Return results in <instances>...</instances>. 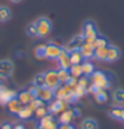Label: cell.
Returning <instances> with one entry per match:
<instances>
[{
	"label": "cell",
	"instance_id": "cell-1",
	"mask_svg": "<svg viewBox=\"0 0 124 129\" xmlns=\"http://www.w3.org/2000/svg\"><path fill=\"white\" fill-rule=\"evenodd\" d=\"M88 78H90V82L92 84H95L98 88L102 90H108L112 84L111 77H108L104 71H100V70H95Z\"/></svg>",
	"mask_w": 124,
	"mask_h": 129
},
{
	"label": "cell",
	"instance_id": "cell-10",
	"mask_svg": "<svg viewBox=\"0 0 124 129\" xmlns=\"http://www.w3.org/2000/svg\"><path fill=\"white\" fill-rule=\"evenodd\" d=\"M120 57H121L120 49L115 45L108 44V46H107V62H116V61H119Z\"/></svg>",
	"mask_w": 124,
	"mask_h": 129
},
{
	"label": "cell",
	"instance_id": "cell-31",
	"mask_svg": "<svg viewBox=\"0 0 124 129\" xmlns=\"http://www.w3.org/2000/svg\"><path fill=\"white\" fill-rule=\"evenodd\" d=\"M28 105L34 111V109H37V108H40V107H42V105H45V102L41 100L40 98H34L33 100L31 102V104H28Z\"/></svg>",
	"mask_w": 124,
	"mask_h": 129
},
{
	"label": "cell",
	"instance_id": "cell-39",
	"mask_svg": "<svg viewBox=\"0 0 124 129\" xmlns=\"http://www.w3.org/2000/svg\"><path fill=\"white\" fill-rule=\"evenodd\" d=\"M120 120H121V121H124V107L121 108V117H120Z\"/></svg>",
	"mask_w": 124,
	"mask_h": 129
},
{
	"label": "cell",
	"instance_id": "cell-30",
	"mask_svg": "<svg viewBox=\"0 0 124 129\" xmlns=\"http://www.w3.org/2000/svg\"><path fill=\"white\" fill-rule=\"evenodd\" d=\"M32 84L41 88V87H45V75L44 74H37L36 77L33 78L32 80Z\"/></svg>",
	"mask_w": 124,
	"mask_h": 129
},
{
	"label": "cell",
	"instance_id": "cell-15",
	"mask_svg": "<svg viewBox=\"0 0 124 129\" xmlns=\"http://www.w3.org/2000/svg\"><path fill=\"white\" fill-rule=\"evenodd\" d=\"M82 57H83L85 61H90L91 58H94V53H95V48L91 45H87V44H83L82 48L79 49Z\"/></svg>",
	"mask_w": 124,
	"mask_h": 129
},
{
	"label": "cell",
	"instance_id": "cell-12",
	"mask_svg": "<svg viewBox=\"0 0 124 129\" xmlns=\"http://www.w3.org/2000/svg\"><path fill=\"white\" fill-rule=\"evenodd\" d=\"M41 100H44L45 103H50L53 99H54V90L49 88V87H41L38 88V96Z\"/></svg>",
	"mask_w": 124,
	"mask_h": 129
},
{
	"label": "cell",
	"instance_id": "cell-20",
	"mask_svg": "<svg viewBox=\"0 0 124 129\" xmlns=\"http://www.w3.org/2000/svg\"><path fill=\"white\" fill-rule=\"evenodd\" d=\"M92 95H94V99H95V102L99 103V104H104L108 100V95H107V92H106V90L99 88L96 92H94Z\"/></svg>",
	"mask_w": 124,
	"mask_h": 129
},
{
	"label": "cell",
	"instance_id": "cell-32",
	"mask_svg": "<svg viewBox=\"0 0 124 129\" xmlns=\"http://www.w3.org/2000/svg\"><path fill=\"white\" fill-rule=\"evenodd\" d=\"M46 115H48V108H46L45 105H42V107H40L37 109H34V116H36L38 120L41 119V117L46 116Z\"/></svg>",
	"mask_w": 124,
	"mask_h": 129
},
{
	"label": "cell",
	"instance_id": "cell-14",
	"mask_svg": "<svg viewBox=\"0 0 124 129\" xmlns=\"http://www.w3.org/2000/svg\"><path fill=\"white\" fill-rule=\"evenodd\" d=\"M24 107V104H22L20 100H19V98H13V99H11V100L8 102V104H7V108H8V111L12 115H17L21 111V108Z\"/></svg>",
	"mask_w": 124,
	"mask_h": 129
},
{
	"label": "cell",
	"instance_id": "cell-21",
	"mask_svg": "<svg viewBox=\"0 0 124 129\" xmlns=\"http://www.w3.org/2000/svg\"><path fill=\"white\" fill-rule=\"evenodd\" d=\"M57 73H58V78H60L61 84L67 83V82L71 79V74H70V70L61 69V67H60V70H57Z\"/></svg>",
	"mask_w": 124,
	"mask_h": 129
},
{
	"label": "cell",
	"instance_id": "cell-25",
	"mask_svg": "<svg viewBox=\"0 0 124 129\" xmlns=\"http://www.w3.org/2000/svg\"><path fill=\"white\" fill-rule=\"evenodd\" d=\"M69 53H70V61H71V64H81L85 61L79 50H74V51H69Z\"/></svg>",
	"mask_w": 124,
	"mask_h": 129
},
{
	"label": "cell",
	"instance_id": "cell-34",
	"mask_svg": "<svg viewBox=\"0 0 124 129\" xmlns=\"http://www.w3.org/2000/svg\"><path fill=\"white\" fill-rule=\"evenodd\" d=\"M100 46H108V41L103 36H98L95 40V48H100Z\"/></svg>",
	"mask_w": 124,
	"mask_h": 129
},
{
	"label": "cell",
	"instance_id": "cell-29",
	"mask_svg": "<svg viewBox=\"0 0 124 129\" xmlns=\"http://www.w3.org/2000/svg\"><path fill=\"white\" fill-rule=\"evenodd\" d=\"M25 33H27V36H29L31 38H36V37H38L36 24H34V22H31V24H28L27 28H25Z\"/></svg>",
	"mask_w": 124,
	"mask_h": 129
},
{
	"label": "cell",
	"instance_id": "cell-5",
	"mask_svg": "<svg viewBox=\"0 0 124 129\" xmlns=\"http://www.w3.org/2000/svg\"><path fill=\"white\" fill-rule=\"evenodd\" d=\"M48 113L50 115H60L61 112H63L65 109L69 108V103L65 100H60V99H56V100H52L50 104L48 105Z\"/></svg>",
	"mask_w": 124,
	"mask_h": 129
},
{
	"label": "cell",
	"instance_id": "cell-35",
	"mask_svg": "<svg viewBox=\"0 0 124 129\" xmlns=\"http://www.w3.org/2000/svg\"><path fill=\"white\" fill-rule=\"evenodd\" d=\"M58 129H75V126L71 125V122L70 124H60L58 125Z\"/></svg>",
	"mask_w": 124,
	"mask_h": 129
},
{
	"label": "cell",
	"instance_id": "cell-8",
	"mask_svg": "<svg viewBox=\"0 0 124 129\" xmlns=\"http://www.w3.org/2000/svg\"><path fill=\"white\" fill-rule=\"evenodd\" d=\"M62 50H63V48H61L60 45L50 42L46 45V58H49V59H58Z\"/></svg>",
	"mask_w": 124,
	"mask_h": 129
},
{
	"label": "cell",
	"instance_id": "cell-42",
	"mask_svg": "<svg viewBox=\"0 0 124 129\" xmlns=\"http://www.w3.org/2000/svg\"><path fill=\"white\" fill-rule=\"evenodd\" d=\"M36 129H40V128H38V126H36Z\"/></svg>",
	"mask_w": 124,
	"mask_h": 129
},
{
	"label": "cell",
	"instance_id": "cell-7",
	"mask_svg": "<svg viewBox=\"0 0 124 129\" xmlns=\"http://www.w3.org/2000/svg\"><path fill=\"white\" fill-rule=\"evenodd\" d=\"M83 44H85V36H83V34H77V36H74V37L67 42V45L65 46V49H66L67 51L79 50Z\"/></svg>",
	"mask_w": 124,
	"mask_h": 129
},
{
	"label": "cell",
	"instance_id": "cell-40",
	"mask_svg": "<svg viewBox=\"0 0 124 129\" xmlns=\"http://www.w3.org/2000/svg\"><path fill=\"white\" fill-rule=\"evenodd\" d=\"M11 2H12V3H15V4H16V3H20V2H22V0H11Z\"/></svg>",
	"mask_w": 124,
	"mask_h": 129
},
{
	"label": "cell",
	"instance_id": "cell-19",
	"mask_svg": "<svg viewBox=\"0 0 124 129\" xmlns=\"http://www.w3.org/2000/svg\"><path fill=\"white\" fill-rule=\"evenodd\" d=\"M81 129H99V124L95 119H91V117H87L82 121L81 124Z\"/></svg>",
	"mask_w": 124,
	"mask_h": 129
},
{
	"label": "cell",
	"instance_id": "cell-6",
	"mask_svg": "<svg viewBox=\"0 0 124 129\" xmlns=\"http://www.w3.org/2000/svg\"><path fill=\"white\" fill-rule=\"evenodd\" d=\"M58 125H60V122H58L54 119V116L50 115V113H48L44 117H41L38 120V124H37V126L40 129H58Z\"/></svg>",
	"mask_w": 124,
	"mask_h": 129
},
{
	"label": "cell",
	"instance_id": "cell-36",
	"mask_svg": "<svg viewBox=\"0 0 124 129\" xmlns=\"http://www.w3.org/2000/svg\"><path fill=\"white\" fill-rule=\"evenodd\" d=\"M0 129H13V126L11 122H3V124L0 125Z\"/></svg>",
	"mask_w": 124,
	"mask_h": 129
},
{
	"label": "cell",
	"instance_id": "cell-4",
	"mask_svg": "<svg viewBox=\"0 0 124 129\" xmlns=\"http://www.w3.org/2000/svg\"><path fill=\"white\" fill-rule=\"evenodd\" d=\"M15 64L11 59H2L0 61V79H8L13 75Z\"/></svg>",
	"mask_w": 124,
	"mask_h": 129
},
{
	"label": "cell",
	"instance_id": "cell-38",
	"mask_svg": "<svg viewBox=\"0 0 124 129\" xmlns=\"http://www.w3.org/2000/svg\"><path fill=\"white\" fill-rule=\"evenodd\" d=\"M13 129H25V126L24 125H16Z\"/></svg>",
	"mask_w": 124,
	"mask_h": 129
},
{
	"label": "cell",
	"instance_id": "cell-26",
	"mask_svg": "<svg viewBox=\"0 0 124 129\" xmlns=\"http://www.w3.org/2000/svg\"><path fill=\"white\" fill-rule=\"evenodd\" d=\"M112 100L116 104H124V88H117L112 93Z\"/></svg>",
	"mask_w": 124,
	"mask_h": 129
},
{
	"label": "cell",
	"instance_id": "cell-23",
	"mask_svg": "<svg viewBox=\"0 0 124 129\" xmlns=\"http://www.w3.org/2000/svg\"><path fill=\"white\" fill-rule=\"evenodd\" d=\"M11 17H12L11 9L5 5H0V22H7Z\"/></svg>",
	"mask_w": 124,
	"mask_h": 129
},
{
	"label": "cell",
	"instance_id": "cell-27",
	"mask_svg": "<svg viewBox=\"0 0 124 129\" xmlns=\"http://www.w3.org/2000/svg\"><path fill=\"white\" fill-rule=\"evenodd\" d=\"M34 57L37 59H45L46 58V45H38L34 49Z\"/></svg>",
	"mask_w": 124,
	"mask_h": 129
},
{
	"label": "cell",
	"instance_id": "cell-37",
	"mask_svg": "<svg viewBox=\"0 0 124 129\" xmlns=\"http://www.w3.org/2000/svg\"><path fill=\"white\" fill-rule=\"evenodd\" d=\"M73 112H74V117H78V116L81 115V109L77 108V107H74V108H73Z\"/></svg>",
	"mask_w": 124,
	"mask_h": 129
},
{
	"label": "cell",
	"instance_id": "cell-41",
	"mask_svg": "<svg viewBox=\"0 0 124 129\" xmlns=\"http://www.w3.org/2000/svg\"><path fill=\"white\" fill-rule=\"evenodd\" d=\"M3 88H4V86H3L2 83H0V92H2V90H3Z\"/></svg>",
	"mask_w": 124,
	"mask_h": 129
},
{
	"label": "cell",
	"instance_id": "cell-9",
	"mask_svg": "<svg viewBox=\"0 0 124 129\" xmlns=\"http://www.w3.org/2000/svg\"><path fill=\"white\" fill-rule=\"evenodd\" d=\"M83 34L85 37H98V28L95 25V22L91 20H87L83 24Z\"/></svg>",
	"mask_w": 124,
	"mask_h": 129
},
{
	"label": "cell",
	"instance_id": "cell-13",
	"mask_svg": "<svg viewBox=\"0 0 124 129\" xmlns=\"http://www.w3.org/2000/svg\"><path fill=\"white\" fill-rule=\"evenodd\" d=\"M58 63H60V67L61 69H66L69 70L70 67H71V61H70V53L63 48L62 53L60 54V57H58Z\"/></svg>",
	"mask_w": 124,
	"mask_h": 129
},
{
	"label": "cell",
	"instance_id": "cell-22",
	"mask_svg": "<svg viewBox=\"0 0 124 129\" xmlns=\"http://www.w3.org/2000/svg\"><path fill=\"white\" fill-rule=\"evenodd\" d=\"M33 113H34V111L29 107V105H24V107L21 108L20 112L17 113V116H19L21 120H28V119H31V117H32Z\"/></svg>",
	"mask_w": 124,
	"mask_h": 129
},
{
	"label": "cell",
	"instance_id": "cell-17",
	"mask_svg": "<svg viewBox=\"0 0 124 129\" xmlns=\"http://www.w3.org/2000/svg\"><path fill=\"white\" fill-rule=\"evenodd\" d=\"M94 58H95L96 61H100V62L107 61V46H100V48H95Z\"/></svg>",
	"mask_w": 124,
	"mask_h": 129
},
{
	"label": "cell",
	"instance_id": "cell-2",
	"mask_svg": "<svg viewBox=\"0 0 124 129\" xmlns=\"http://www.w3.org/2000/svg\"><path fill=\"white\" fill-rule=\"evenodd\" d=\"M34 24H36V28H37L38 37H46V36H48V34L52 32V29H53L52 21H50L46 16L38 17V19L34 21Z\"/></svg>",
	"mask_w": 124,
	"mask_h": 129
},
{
	"label": "cell",
	"instance_id": "cell-3",
	"mask_svg": "<svg viewBox=\"0 0 124 129\" xmlns=\"http://www.w3.org/2000/svg\"><path fill=\"white\" fill-rule=\"evenodd\" d=\"M44 75H45V86L46 87H49L52 90H57L61 86L58 73L56 70H48L46 73H44Z\"/></svg>",
	"mask_w": 124,
	"mask_h": 129
},
{
	"label": "cell",
	"instance_id": "cell-24",
	"mask_svg": "<svg viewBox=\"0 0 124 129\" xmlns=\"http://www.w3.org/2000/svg\"><path fill=\"white\" fill-rule=\"evenodd\" d=\"M82 71H83V75L85 77H90V75L95 71V69H94V64L90 62V61H83L82 62Z\"/></svg>",
	"mask_w": 124,
	"mask_h": 129
},
{
	"label": "cell",
	"instance_id": "cell-18",
	"mask_svg": "<svg viewBox=\"0 0 124 129\" xmlns=\"http://www.w3.org/2000/svg\"><path fill=\"white\" fill-rule=\"evenodd\" d=\"M17 98H19V100L24 104V105H28V104H31V102L34 99V96L32 95L31 92H29L28 90H24V91H21L17 93Z\"/></svg>",
	"mask_w": 124,
	"mask_h": 129
},
{
	"label": "cell",
	"instance_id": "cell-16",
	"mask_svg": "<svg viewBox=\"0 0 124 129\" xmlns=\"http://www.w3.org/2000/svg\"><path fill=\"white\" fill-rule=\"evenodd\" d=\"M73 117H74L73 109L67 108V109H65L63 112L60 113V116H58V120H57V121L60 122V124H70V122H71V120H73Z\"/></svg>",
	"mask_w": 124,
	"mask_h": 129
},
{
	"label": "cell",
	"instance_id": "cell-28",
	"mask_svg": "<svg viewBox=\"0 0 124 129\" xmlns=\"http://www.w3.org/2000/svg\"><path fill=\"white\" fill-rule=\"evenodd\" d=\"M82 64V63H81ZM81 64H71V67H70V74H71L73 78H77L79 79L82 75H83V71H82V66Z\"/></svg>",
	"mask_w": 124,
	"mask_h": 129
},
{
	"label": "cell",
	"instance_id": "cell-33",
	"mask_svg": "<svg viewBox=\"0 0 124 129\" xmlns=\"http://www.w3.org/2000/svg\"><path fill=\"white\" fill-rule=\"evenodd\" d=\"M110 116L112 117V119H115V120H120V117H121V108L114 107L110 111Z\"/></svg>",
	"mask_w": 124,
	"mask_h": 129
},
{
	"label": "cell",
	"instance_id": "cell-11",
	"mask_svg": "<svg viewBox=\"0 0 124 129\" xmlns=\"http://www.w3.org/2000/svg\"><path fill=\"white\" fill-rule=\"evenodd\" d=\"M17 93L19 92H16L15 90H9V88H7V87H4V88L2 90V92H0V104L7 105L11 99L17 96Z\"/></svg>",
	"mask_w": 124,
	"mask_h": 129
}]
</instances>
